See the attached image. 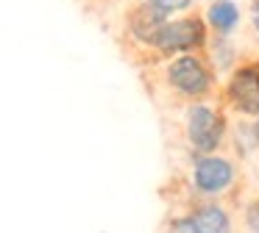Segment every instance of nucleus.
<instances>
[{"mask_svg": "<svg viewBox=\"0 0 259 233\" xmlns=\"http://www.w3.org/2000/svg\"><path fill=\"white\" fill-rule=\"evenodd\" d=\"M240 166L220 153L192 155L190 164V194L195 200H223L237 189Z\"/></svg>", "mask_w": 259, "mask_h": 233, "instance_id": "f257e3e1", "label": "nucleus"}, {"mask_svg": "<svg viewBox=\"0 0 259 233\" xmlns=\"http://www.w3.org/2000/svg\"><path fill=\"white\" fill-rule=\"evenodd\" d=\"M184 136L192 155H209L218 153L229 136V122L220 108L209 103H190L184 111Z\"/></svg>", "mask_w": 259, "mask_h": 233, "instance_id": "f03ea898", "label": "nucleus"}, {"mask_svg": "<svg viewBox=\"0 0 259 233\" xmlns=\"http://www.w3.org/2000/svg\"><path fill=\"white\" fill-rule=\"evenodd\" d=\"M164 83H167L179 97L198 103V100L212 94L218 78H214L212 67L206 64L203 55L184 53V55H176V59L167 61V67H164Z\"/></svg>", "mask_w": 259, "mask_h": 233, "instance_id": "7ed1b4c3", "label": "nucleus"}, {"mask_svg": "<svg viewBox=\"0 0 259 233\" xmlns=\"http://www.w3.org/2000/svg\"><path fill=\"white\" fill-rule=\"evenodd\" d=\"M209 39L206 22L198 14H184V17H167L153 39L151 50L156 55H184V53H198L203 50Z\"/></svg>", "mask_w": 259, "mask_h": 233, "instance_id": "20e7f679", "label": "nucleus"}, {"mask_svg": "<svg viewBox=\"0 0 259 233\" xmlns=\"http://www.w3.org/2000/svg\"><path fill=\"white\" fill-rule=\"evenodd\" d=\"M223 97L229 108L242 116H259V61L237 64L229 72V81L223 86Z\"/></svg>", "mask_w": 259, "mask_h": 233, "instance_id": "39448f33", "label": "nucleus"}, {"mask_svg": "<svg viewBox=\"0 0 259 233\" xmlns=\"http://www.w3.org/2000/svg\"><path fill=\"white\" fill-rule=\"evenodd\" d=\"M187 214L195 222L198 233H237L234 216L223 200H192Z\"/></svg>", "mask_w": 259, "mask_h": 233, "instance_id": "423d86ee", "label": "nucleus"}, {"mask_svg": "<svg viewBox=\"0 0 259 233\" xmlns=\"http://www.w3.org/2000/svg\"><path fill=\"white\" fill-rule=\"evenodd\" d=\"M164 20H167V14H162L159 9H153L151 3L142 0L140 6H134V9L128 11V22H125V28H128V36L134 39L137 44L151 47Z\"/></svg>", "mask_w": 259, "mask_h": 233, "instance_id": "0eeeda50", "label": "nucleus"}, {"mask_svg": "<svg viewBox=\"0 0 259 233\" xmlns=\"http://www.w3.org/2000/svg\"><path fill=\"white\" fill-rule=\"evenodd\" d=\"M209 36H234V31L242 22V11L234 0H212L206 6V14H203Z\"/></svg>", "mask_w": 259, "mask_h": 233, "instance_id": "6e6552de", "label": "nucleus"}, {"mask_svg": "<svg viewBox=\"0 0 259 233\" xmlns=\"http://www.w3.org/2000/svg\"><path fill=\"white\" fill-rule=\"evenodd\" d=\"M203 47H206V53H209L206 64L212 67L214 75L231 72L237 67V47H234V42H231L229 36H209Z\"/></svg>", "mask_w": 259, "mask_h": 233, "instance_id": "1a4fd4ad", "label": "nucleus"}, {"mask_svg": "<svg viewBox=\"0 0 259 233\" xmlns=\"http://www.w3.org/2000/svg\"><path fill=\"white\" fill-rule=\"evenodd\" d=\"M162 233H198V227H195V222L190 219V214H176L164 222Z\"/></svg>", "mask_w": 259, "mask_h": 233, "instance_id": "9d476101", "label": "nucleus"}, {"mask_svg": "<svg viewBox=\"0 0 259 233\" xmlns=\"http://www.w3.org/2000/svg\"><path fill=\"white\" fill-rule=\"evenodd\" d=\"M242 230L245 233H259V197L242 208Z\"/></svg>", "mask_w": 259, "mask_h": 233, "instance_id": "9b49d317", "label": "nucleus"}, {"mask_svg": "<svg viewBox=\"0 0 259 233\" xmlns=\"http://www.w3.org/2000/svg\"><path fill=\"white\" fill-rule=\"evenodd\" d=\"M145 3H151L153 9H159L162 14H176V11H187L195 6V0H145Z\"/></svg>", "mask_w": 259, "mask_h": 233, "instance_id": "f8f14e48", "label": "nucleus"}, {"mask_svg": "<svg viewBox=\"0 0 259 233\" xmlns=\"http://www.w3.org/2000/svg\"><path fill=\"white\" fill-rule=\"evenodd\" d=\"M251 22H253L256 36H259V0H253V6H251Z\"/></svg>", "mask_w": 259, "mask_h": 233, "instance_id": "ddd939ff", "label": "nucleus"}, {"mask_svg": "<svg viewBox=\"0 0 259 233\" xmlns=\"http://www.w3.org/2000/svg\"><path fill=\"white\" fill-rule=\"evenodd\" d=\"M251 128H253V136H256V144H259V116H253Z\"/></svg>", "mask_w": 259, "mask_h": 233, "instance_id": "4468645a", "label": "nucleus"}]
</instances>
